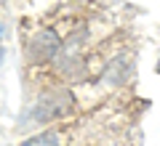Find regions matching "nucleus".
I'll use <instances>...</instances> for the list:
<instances>
[{"label": "nucleus", "instance_id": "423d86ee", "mask_svg": "<svg viewBox=\"0 0 160 146\" xmlns=\"http://www.w3.org/2000/svg\"><path fill=\"white\" fill-rule=\"evenodd\" d=\"M3 35H6V24L0 21V40H3Z\"/></svg>", "mask_w": 160, "mask_h": 146}, {"label": "nucleus", "instance_id": "39448f33", "mask_svg": "<svg viewBox=\"0 0 160 146\" xmlns=\"http://www.w3.org/2000/svg\"><path fill=\"white\" fill-rule=\"evenodd\" d=\"M3 61H6V48H3V43H0V67H3Z\"/></svg>", "mask_w": 160, "mask_h": 146}, {"label": "nucleus", "instance_id": "20e7f679", "mask_svg": "<svg viewBox=\"0 0 160 146\" xmlns=\"http://www.w3.org/2000/svg\"><path fill=\"white\" fill-rule=\"evenodd\" d=\"M19 146H67V133L62 128H46L38 133H29Z\"/></svg>", "mask_w": 160, "mask_h": 146}, {"label": "nucleus", "instance_id": "0eeeda50", "mask_svg": "<svg viewBox=\"0 0 160 146\" xmlns=\"http://www.w3.org/2000/svg\"><path fill=\"white\" fill-rule=\"evenodd\" d=\"M155 72L160 74V56H158V64H155Z\"/></svg>", "mask_w": 160, "mask_h": 146}, {"label": "nucleus", "instance_id": "7ed1b4c3", "mask_svg": "<svg viewBox=\"0 0 160 146\" xmlns=\"http://www.w3.org/2000/svg\"><path fill=\"white\" fill-rule=\"evenodd\" d=\"M131 74H133V59L128 56V53H118V56H112L104 64L102 77H104L107 85L115 88V85H126L128 80H131Z\"/></svg>", "mask_w": 160, "mask_h": 146}, {"label": "nucleus", "instance_id": "f03ea898", "mask_svg": "<svg viewBox=\"0 0 160 146\" xmlns=\"http://www.w3.org/2000/svg\"><path fill=\"white\" fill-rule=\"evenodd\" d=\"M67 35L59 27H38L35 32L27 35L24 43V59L29 67H48L53 59L59 56Z\"/></svg>", "mask_w": 160, "mask_h": 146}, {"label": "nucleus", "instance_id": "f257e3e1", "mask_svg": "<svg viewBox=\"0 0 160 146\" xmlns=\"http://www.w3.org/2000/svg\"><path fill=\"white\" fill-rule=\"evenodd\" d=\"M75 112H78V96L72 93L69 85H59V82L46 85L32 98L27 112L19 117V130L38 133V130L53 128V125L69 120Z\"/></svg>", "mask_w": 160, "mask_h": 146}]
</instances>
